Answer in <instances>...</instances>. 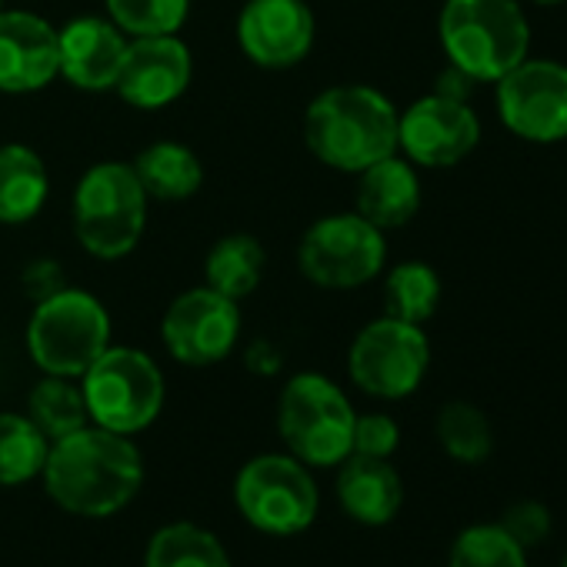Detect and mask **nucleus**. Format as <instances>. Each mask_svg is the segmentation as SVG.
Returning a JSON list of instances; mask_svg holds the SVG:
<instances>
[{
	"instance_id": "423d86ee",
	"label": "nucleus",
	"mask_w": 567,
	"mask_h": 567,
	"mask_svg": "<svg viewBox=\"0 0 567 567\" xmlns=\"http://www.w3.org/2000/svg\"><path fill=\"white\" fill-rule=\"evenodd\" d=\"M111 348L107 308L78 288H58L34 305L28 321V354L54 378H84V371Z\"/></svg>"
},
{
	"instance_id": "f03ea898",
	"label": "nucleus",
	"mask_w": 567,
	"mask_h": 567,
	"mask_svg": "<svg viewBox=\"0 0 567 567\" xmlns=\"http://www.w3.org/2000/svg\"><path fill=\"white\" fill-rule=\"evenodd\" d=\"M305 144L324 167L361 174L398 154V107L368 84L328 87L308 104Z\"/></svg>"
},
{
	"instance_id": "aec40b11",
	"label": "nucleus",
	"mask_w": 567,
	"mask_h": 567,
	"mask_svg": "<svg viewBox=\"0 0 567 567\" xmlns=\"http://www.w3.org/2000/svg\"><path fill=\"white\" fill-rule=\"evenodd\" d=\"M44 157L28 144H0V224H28L48 204Z\"/></svg>"
},
{
	"instance_id": "473e14b6",
	"label": "nucleus",
	"mask_w": 567,
	"mask_h": 567,
	"mask_svg": "<svg viewBox=\"0 0 567 567\" xmlns=\"http://www.w3.org/2000/svg\"><path fill=\"white\" fill-rule=\"evenodd\" d=\"M244 364H247V371H254L257 378H270V374L280 371V351H277L274 344H267V341H254V344L247 348V354H244Z\"/></svg>"
},
{
	"instance_id": "dca6fc26",
	"label": "nucleus",
	"mask_w": 567,
	"mask_h": 567,
	"mask_svg": "<svg viewBox=\"0 0 567 567\" xmlns=\"http://www.w3.org/2000/svg\"><path fill=\"white\" fill-rule=\"evenodd\" d=\"M61 78L58 28L31 11L0 8V94H34Z\"/></svg>"
},
{
	"instance_id": "cd10ccee",
	"label": "nucleus",
	"mask_w": 567,
	"mask_h": 567,
	"mask_svg": "<svg viewBox=\"0 0 567 567\" xmlns=\"http://www.w3.org/2000/svg\"><path fill=\"white\" fill-rule=\"evenodd\" d=\"M447 567H530V564H527V550L501 524H471L454 537Z\"/></svg>"
},
{
	"instance_id": "bb28decb",
	"label": "nucleus",
	"mask_w": 567,
	"mask_h": 567,
	"mask_svg": "<svg viewBox=\"0 0 567 567\" xmlns=\"http://www.w3.org/2000/svg\"><path fill=\"white\" fill-rule=\"evenodd\" d=\"M434 431H437V444L444 447V454L454 457L457 464H481L494 451L491 421L471 401H451V404H444L437 411Z\"/></svg>"
},
{
	"instance_id": "6ab92c4d",
	"label": "nucleus",
	"mask_w": 567,
	"mask_h": 567,
	"mask_svg": "<svg viewBox=\"0 0 567 567\" xmlns=\"http://www.w3.org/2000/svg\"><path fill=\"white\" fill-rule=\"evenodd\" d=\"M421 210V177L417 167L391 154L358 174V214L378 230H398L411 224Z\"/></svg>"
},
{
	"instance_id": "39448f33",
	"label": "nucleus",
	"mask_w": 567,
	"mask_h": 567,
	"mask_svg": "<svg viewBox=\"0 0 567 567\" xmlns=\"http://www.w3.org/2000/svg\"><path fill=\"white\" fill-rule=\"evenodd\" d=\"M354 417L348 394L318 371L295 374L277 401V431L308 467H338L354 444Z\"/></svg>"
},
{
	"instance_id": "c9c22d12",
	"label": "nucleus",
	"mask_w": 567,
	"mask_h": 567,
	"mask_svg": "<svg viewBox=\"0 0 567 567\" xmlns=\"http://www.w3.org/2000/svg\"><path fill=\"white\" fill-rule=\"evenodd\" d=\"M560 567H567V554H564V560H560Z\"/></svg>"
},
{
	"instance_id": "2f4dec72",
	"label": "nucleus",
	"mask_w": 567,
	"mask_h": 567,
	"mask_svg": "<svg viewBox=\"0 0 567 567\" xmlns=\"http://www.w3.org/2000/svg\"><path fill=\"white\" fill-rule=\"evenodd\" d=\"M24 280L31 284L34 301H41V298L54 295L58 288H64V284H61V267H58V264H51V260H41V264L28 267Z\"/></svg>"
},
{
	"instance_id": "a878e982",
	"label": "nucleus",
	"mask_w": 567,
	"mask_h": 567,
	"mask_svg": "<svg viewBox=\"0 0 567 567\" xmlns=\"http://www.w3.org/2000/svg\"><path fill=\"white\" fill-rule=\"evenodd\" d=\"M51 441L28 414H0V484L18 487L41 477Z\"/></svg>"
},
{
	"instance_id": "a211bd4d",
	"label": "nucleus",
	"mask_w": 567,
	"mask_h": 567,
	"mask_svg": "<svg viewBox=\"0 0 567 567\" xmlns=\"http://www.w3.org/2000/svg\"><path fill=\"white\" fill-rule=\"evenodd\" d=\"M338 501L348 517L364 527H384L404 504V481L391 457L348 454L338 464Z\"/></svg>"
},
{
	"instance_id": "1a4fd4ad",
	"label": "nucleus",
	"mask_w": 567,
	"mask_h": 567,
	"mask_svg": "<svg viewBox=\"0 0 567 567\" xmlns=\"http://www.w3.org/2000/svg\"><path fill=\"white\" fill-rule=\"evenodd\" d=\"M388 260L384 230L358 210L315 220L298 244L301 274L324 291H351L371 284Z\"/></svg>"
},
{
	"instance_id": "5701e85b",
	"label": "nucleus",
	"mask_w": 567,
	"mask_h": 567,
	"mask_svg": "<svg viewBox=\"0 0 567 567\" xmlns=\"http://www.w3.org/2000/svg\"><path fill=\"white\" fill-rule=\"evenodd\" d=\"M144 567H234L217 534L200 524L174 520L147 540Z\"/></svg>"
},
{
	"instance_id": "9b49d317",
	"label": "nucleus",
	"mask_w": 567,
	"mask_h": 567,
	"mask_svg": "<svg viewBox=\"0 0 567 567\" xmlns=\"http://www.w3.org/2000/svg\"><path fill=\"white\" fill-rule=\"evenodd\" d=\"M501 124L527 144L567 141V64L524 58L494 81Z\"/></svg>"
},
{
	"instance_id": "f3484780",
	"label": "nucleus",
	"mask_w": 567,
	"mask_h": 567,
	"mask_svg": "<svg viewBox=\"0 0 567 567\" xmlns=\"http://www.w3.org/2000/svg\"><path fill=\"white\" fill-rule=\"evenodd\" d=\"M61 78L87 94L114 91L131 38L111 18H74L58 31Z\"/></svg>"
},
{
	"instance_id": "6e6552de",
	"label": "nucleus",
	"mask_w": 567,
	"mask_h": 567,
	"mask_svg": "<svg viewBox=\"0 0 567 567\" xmlns=\"http://www.w3.org/2000/svg\"><path fill=\"white\" fill-rule=\"evenodd\" d=\"M234 504L254 530L295 537L315 524L321 491L295 454H257L234 477Z\"/></svg>"
},
{
	"instance_id": "4be33fe9",
	"label": "nucleus",
	"mask_w": 567,
	"mask_h": 567,
	"mask_svg": "<svg viewBox=\"0 0 567 567\" xmlns=\"http://www.w3.org/2000/svg\"><path fill=\"white\" fill-rule=\"evenodd\" d=\"M264 264H267V254L254 234H227L214 240V247L204 257V284L210 291L240 305L244 298L257 291V284L264 277Z\"/></svg>"
},
{
	"instance_id": "0eeeda50",
	"label": "nucleus",
	"mask_w": 567,
	"mask_h": 567,
	"mask_svg": "<svg viewBox=\"0 0 567 567\" xmlns=\"http://www.w3.org/2000/svg\"><path fill=\"white\" fill-rule=\"evenodd\" d=\"M84 404L91 414V424L134 437L147 431L167 398L164 374L157 361L137 348H107L81 378Z\"/></svg>"
},
{
	"instance_id": "f8f14e48",
	"label": "nucleus",
	"mask_w": 567,
	"mask_h": 567,
	"mask_svg": "<svg viewBox=\"0 0 567 567\" xmlns=\"http://www.w3.org/2000/svg\"><path fill=\"white\" fill-rule=\"evenodd\" d=\"M167 354L187 368H210L240 344V305L204 288H190L171 301L161 321Z\"/></svg>"
},
{
	"instance_id": "72a5a7b5",
	"label": "nucleus",
	"mask_w": 567,
	"mask_h": 567,
	"mask_svg": "<svg viewBox=\"0 0 567 567\" xmlns=\"http://www.w3.org/2000/svg\"><path fill=\"white\" fill-rule=\"evenodd\" d=\"M471 87H474V81L464 74V71H457V68H447L441 78H437V94H444V97H454V101H467L471 97Z\"/></svg>"
},
{
	"instance_id": "412c9836",
	"label": "nucleus",
	"mask_w": 567,
	"mask_h": 567,
	"mask_svg": "<svg viewBox=\"0 0 567 567\" xmlns=\"http://www.w3.org/2000/svg\"><path fill=\"white\" fill-rule=\"evenodd\" d=\"M147 200H190L204 184L200 157L181 141H154L131 161Z\"/></svg>"
},
{
	"instance_id": "20e7f679",
	"label": "nucleus",
	"mask_w": 567,
	"mask_h": 567,
	"mask_svg": "<svg viewBox=\"0 0 567 567\" xmlns=\"http://www.w3.org/2000/svg\"><path fill=\"white\" fill-rule=\"evenodd\" d=\"M71 224L78 244L97 260L127 257L147 227V194L127 161H101L74 187Z\"/></svg>"
},
{
	"instance_id": "f257e3e1",
	"label": "nucleus",
	"mask_w": 567,
	"mask_h": 567,
	"mask_svg": "<svg viewBox=\"0 0 567 567\" xmlns=\"http://www.w3.org/2000/svg\"><path fill=\"white\" fill-rule=\"evenodd\" d=\"M48 497L78 517H111L144 487V454L124 434L87 424L51 441L44 471Z\"/></svg>"
},
{
	"instance_id": "4468645a",
	"label": "nucleus",
	"mask_w": 567,
	"mask_h": 567,
	"mask_svg": "<svg viewBox=\"0 0 567 567\" xmlns=\"http://www.w3.org/2000/svg\"><path fill=\"white\" fill-rule=\"evenodd\" d=\"M234 34L250 64L264 71H288L311 54L318 24L308 0H247Z\"/></svg>"
},
{
	"instance_id": "7ed1b4c3",
	"label": "nucleus",
	"mask_w": 567,
	"mask_h": 567,
	"mask_svg": "<svg viewBox=\"0 0 567 567\" xmlns=\"http://www.w3.org/2000/svg\"><path fill=\"white\" fill-rule=\"evenodd\" d=\"M437 38L447 64L474 84H494L530 54V21L520 0H444Z\"/></svg>"
},
{
	"instance_id": "7c9ffc66",
	"label": "nucleus",
	"mask_w": 567,
	"mask_h": 567,
	"mask_svg": "<svg viewBox=\"0 0 567 567\" xmlns=\"http://www.w3.org/2000/svg\"><path fill=\"white\" fill-rule=\"evenodd\" d=\"M501 527L527 550V547H537V544L547 540V534H550V511L540 501H517V504H511L504 511Z\"/></svg>"
},
{
	"instance_id": "c85d7f7f",
	"label": "nucleus",
	"mask_w": 567,
	"mask_h": 567,
	"mask_svg": "<svg viewBox=\"0 0 567 567\" xmlns=\"http://www.w3.org/2000/svg\"><path fill=\"white\" fill-rule=\"evenodd\" d=\"M104 8L131 41L181 34L190 18V0H104Z\"/></svg>"
},
{
	"instance_id": "e433bc0d",
	"label": "nucleus",
	"mask_w": 567,
	"mask_h": 567,
	"mask_svg": "<svg viewBox=\"0 0 567 567\" xmlns=\"http://www.w3.org/2000/svg\"><path fill=\"white\" fill-rule=\"evenodd\" d=\"M0 8H4V0H0Z\"/></svg>"
},
{
	"instance_id": "2eb2a0df",
	"label": "nucleus",
	"mask_w": 567,
	"mask_h": 567,
	"mask_svg": "<svg viewBox=\"0 0 567 567\" xmlns=\"http://www.w3.org/2000/svg\"><path fill=\"white\" fill-rule=\"evenodd\" d=\"M194 81L190 48L177 34L164 38H134L114 91L124 104L137 111H161L187 94Z\"/></svg>"
},
{
	"instance_id": "c756f323",
	"label": "nucleus",
	"mask_w": 567,
	"mask_h": 567,
	"mask_svg": "<svg viewBox=\"0 0 567 567\" xmlns=\"http://www.w3.org/2000/svg\"><path fill=\"white\" fill-rule=\"evenodd\" d=\"M401 444V427L391 414H358L354 417V444L351 454L391 457Z\"/></svg>"
},
{
	"instance_id": "9d476101",
	"label": "nucleus",
	"mask_w": 567,
	"mask_h": 567,
	"mask_svg": "<svg viewBox=\"0 0 567 567\" xmlns=\"http://www.w3.org/2000/svg\"><path fill=\"white\" fill-rule=\"evenodd\" d=\"M431 368V341L421 324L378 318L358 331L348 351L351 381L381 401L411 398Z\"/></svg>"
},
{
	"instance_id": "f704fd0d",
	"label": "nucleus",
	"mask_w": 567,
	"mask_h": 567,
	"mask_svg": "<svg viewBox=\"0 0 567 567\" xmlns=\"http://www.w3.org/2000/svg\"><path fill=\"white\" fill-rule=\"evenodd\" d=\"M530 4H537V8H557V4H564V0H530Z\"/></svg>"
},
{
	"instance_id": "393cba45",
	"label": "nucleus",
	"mask_w": 567,
	"mask_h": 567,
	"mask_svg": "<svg viewBox=\"0 0 567 567\" xmlns=\"http://www.w3.org/2000/svg\"><path fill=\"white\" fill-rule=\"evenodd\" d=\"M28 417L44 431L48 441H61V437L91 424L84 391L74 384V378H54V374H44L31 388Z\"/></svg>"
},
{
	"instance_id": "b1692460",
	"label": "nucleus",
	"mask_w": 567,
	"mask_h": 567,
	"mask_svg": "<svg viewBox=\"0 0 567 567\" xmlns=\"http://www.w3.org/2000/svg\"><path fill=\"white\" fill-rule=\"evenodd\" d=\"M441 291V277L431 264L404 260L384 277V315L408 324H424L437 315Z\"/></svg>"
},
{
	"instance_id": "ddd939ff",
	"label": "nucleus",
	"mask_w": 567,
	"mask_h": 567,
	"mask_svg": "<svg viewBox=\"0 0 567 567\" xmlns=\"http://www.w3.org/2000/svg\"><path fill=\"white\" fill-rule=\"evenodd\" d=\"M481 144V117L467 101L437 91L398 111V154L414 167H454Z\"/></svg>"
}]
</instances>
